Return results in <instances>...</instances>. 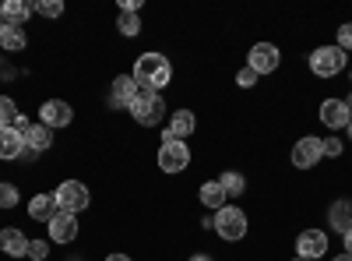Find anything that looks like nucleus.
Returning a JSON list of instances; mask_svg holds the SVG:
<instances>
[{
	"label": "nucleus",
	"instance_id": "f257e3e1",
	"mask_svg": "<svg viewBox=\"0 0 352 261\" xmlns=\"http://www.w3.org/2000/svg\"><path fill=\"white\" fill-rule=\"evenodd\" d=\"M134 85L141 92H152V96H162V89L173 81V64H169V56L162 53H141L138 61H134Z\"/></svg>",
	"mask_w": 352,
	"mask_h": 261
},
{
	"label": "nucleus",
	"instance_id": "f03ea898",
	"mask_svg": "<svg viewBox=\"0 0 352 261\" xmlns=\"http://www.w3.org/2000/svg\"><path fill=\"white\" fill-rule=\"evenodd\" d=\"M190 166V149L187 141H180L169 127L162 131V145H159V169L162 173H184Z\"/></svg>",
	"mask_w": 352,
	"mask_h": 261
},
{
	"label": "nucleus",
	"instance_id": "7ed1b4c3",
	"mask_svg": "<svg viewBox=\"0 0 352 261\" xmlns=\"http://www.w3.org/2000/svg\"><path fill=\"white\" fill-rule=\"evenodd\" d=\"M166 99L162 96H152V92H141L134 103H131V117L141 124V127H159L166 121Z\"/></svg>",
	"mask_w": 352,
	"mask_h": 261
},
{
	"label": "nucleus",
	"instance_id": "20e7f679",
	"mask_svg": "<svg viewBox=\"0 0 352 261\" xmlns=\"http://www.w3.org/2000/svg\"><path fill=\"white\" fill-rule=\"evenodd\" d=\"M215 233L222 237V240H243L247 237V212L243 209H236V205H222L219 212H215Z\"/></svg>",
	"mask_w": 352,
	"mask_h": 261
},
{
	"label": "nucleus",
	"instance_id": "39448f33",
	"mask_svg": "<svg viewBox=\"0 0 352 261\" xmlns=\"http://www.w3.org/2000/svg\"><path fill=\"white\" fill-rule=\"evenodd\" d=\"M345 61H349L345 50H338V46H317L310 53V71L317 78H335V74L345 71Z\"/></svg>",
	"mask_w": 352,
	"mask_h": 261
},
{
	"label": "nucleus",
	"instance_id": "423d86ee",
	"mask_svg": "<svg viewBox=\"0 0 352 261\" xmlns=\"http://www.w3.org/2000/svg\"><path fill=\"white\" fill-rule=\"evenodd\" d=\"M53 198H56V209H64V212H85L88 205H92V194H88V187L81 184V180H64L60 187L53 191Z\"/></svg>",
	"mask_w": 352,
	"mask_h": 261
},
{
	"label": "nucleus",
	"instance_id": "0eeeda50",
	"mask_svg": "<svg viewBox=\"0 0 352 261\" xmlns=\"http://www.w3.org/2000/svg\"><path fill=\"white\" fill-rule=\"evenodd\" d=\"M320 159H324V138H300L296 145H292V166L296 169H314Z\"/></svg>",
	"mask_w": 352,
	"mask_h": 261
},
{
	"label": "nucleus",
	"instance_id": "6e6552de",
	"mask_svg": "<svg viewBox=\"0 0 352 261\" xmlns=\"http://www.w3.org/2000/svg\"><path fill=\"white\" fill-rule=\"evenodd\" d=\"M278 61H282V56H278L275 43H254L250 53H247V67L257 71V74H272L278 67Z\"/></svg>",
	"mask_w": 352,
	"mask_h": 261
},
{
	"label": "nucleus",
	"instance_id": "1a4fd4ad",
	"mask_svg": "<svg viewBox=\"0 0 352 261\" xmlns=\"http://www.w3.org/2000/svg\"><path fill=\"white\" fill-rule=\"evenodd\" d=\"M74 121V109H71V103H64V99H46L43 106H39V124L43 127H67Z\"/></svg>",
	"mask_w": 352,
	"mask_h": 261
},
{
	"label": "nucleus",
	"instance_id": "9d476101",
	"mask_svg": "<svg viewBox=\"0 0 352 261\" xmlns=\"http://www.w3.org/2000/svg\"><path fill=\"white\" fill-rule=\"evenodd\" d=\"M138 96H141V89L134 85L131 74L113 78V85H109V106H113V109H131V103H134Z\"/></svg>",
	"mask_w": 352,
	"mask_h": 261
},
{
	"label": "nucleus",
	"instance_id": "9b49d317",
	"mask_svg": "<svg viewBox=\"0 0 352 261\" xmlns=\"http://www.w3.org/2000/svg\"><path fill=\"white\" fill-rule=\"evenodd\" d=\"M296 254L303 261L324 258L328 254V233H320V229H303V233L296 237Z\"/></svg>",
	"mask_w": 352,
	"mask_h": 261
},
{
	"label": "nucleus",
	"instance_id": "f8f14e48",
	"mask_svg": "<svg viewBox=\"0 0 352 261\" xmlns=\"http://www.w3.org/2000/svg\"><path fill=\"white\" fill-rule=\"evenodd\" d=\"M74 237H78V216L60 209V212L50 219V240L53 244H71Z\"/></svg>",
	"mask_w": 352,
	"mask_h": 261
},
{
	"label": "nucleus",
	"instance_id": "ddd939ff",
	"mask_svg": "<svg viewBox=\"0 0 352 261\" xmlns=\"http://www.w3.org/2000/svg\"><path fill=\"white\" fill-rule=\"evenodd\" d=\"M349 121H352V113H349L345 99H324L320 103V124L324 127L342 131V127H349Z\"/></svg>",
	"mask_w": 352,
	"mask_h": 261
},
{
	"label": "nucleus",
	"instance_id": "4468645a",
	"mask_svg": "<svg viewBox=\"0 0 352 261\" xmlns=\"http://www.w3.org/2000/svg\"><path fill=\"white\" fill-rule=\"evenodd\" d=\"M32 14H36V4H28V0H4L0 4V18H4V25H14V28H21Z\"/></svg>",
	"mask_w": 352,
	"mask_h": 261
},
{
	"label": "nucleus",
	"instance_id": "2eb2a0df",
	"mask_svg": "<svg viewBox=\"0 0 352 261\" xmlns=\"http://www.w3.org/2000/svg\"><path fill=\"white\" fill-rule=\"evenodd\" d=\"M25 156V138L14 127H0V159H21Z\"/></svg>",
	"mask_w": 352,
	"mask_h": 261
},
{
	"label": "nucleus",
	"instance_id": "dca6fc26",
	"mask_svg": "<svg viewBox=\"0 0 352 261\" xmlns=\"http://www.w3.org/2000/svg\"><path fill=\"white\" fill-rule=\"evenodd\" d=\"M328 222L338 229L342 237L349 233V229H352V201H349V198H338L335 205L328 209Z\"/></svg>",
	"mask_w": 352,
	"mask_h": 261
},
{
	"label": "nucleus",
	"instance_id": "f3484780",
	"mask_svg": "<svg viewBox=\"0 0 352 261\" xmlns=\"http://www.w3.org/2000/svg\"><path fill=\"white\" fill-rule=\"evenodd\" d=\"M56 212H60V209H56V198L53 194H36L32 201H28V216H32L36 222H50Z\"/></svg>",
	"mask_w": 352,
	"mask_h": 261
},
{
	"label": "nucleus",
	"instance_id": "a211bd4d",
	"mask_svg": "<svg viewBox=\"0 0 352 261\" xmlns=\"http://www.w3.org/2000/svg\"><path fill=\"white\" fill-rule=\"evenodd\" d=\"M50 145H53L50 127H43V124H32V127H28V134H25V149L32 152V156H43Z\"/></svg>",
	"mask_w": 352,
	"mask_h": 261
},
{
	"label": "nucleus",
	"instance_id": "6ab92c4d",
	"mask_svg": "<svg viewBox=\"0 0 352 261\" xmlns=\"http://www.w3.org/2000/svg\"><path fill=\"white\" fill-rule=\"evenodd\" d=\"M0 247H4L8 258H25L28 254V237L21 233V229H4V233H0Z\"/></svg>",
	"mask_w": 352,
	"mask_h": 261
},
{
	"label": "nucleus",
	"instance_id": "aec40b11",
	"mask_svg": "<svg viewBox=\"0 0 352 261\" xmlns=\"http://www.w3.org/2000/svg\"><path fill=\"white\" fill-rule=\"evenodd\" d=\"M201 205H204V209H215V212H219L222 205H229L219 180H204V184H201Z\"/></svg>",
	"mask_w": 352,
	"mask_h": 261
},
{
	"label": "nucleus",
	"instance_id": "412c9836",
	"mask_svg": "<svg viewBox=\"0 0 352 261\" xmlns=\"http://www.w3.org/2000/svg\"><path fill=\"white\" fill-rule=\"evenodd\" d=\"M194 127H197V117H194L190 109H176L173 117H169V131L180 138V141H184L187 134H194Z\"/></svg>",
	"mask_w": 352,
	"mask_h": 261
},
{
	"label": "nucleus",
	"instance_id": "4be33fe9",
	"mask_svg": "<svg viewBox=\"0 0 352 261\" xmlns=\"http://www.w3.org/2000/svg\"><path fill=\"white\" fill-rule=\"evenodd\" d=\"M25 46H28L25 28H14V25L0 28V50H4V53H18V50H25Z\"/></svg>",
	"mask_w": 352,
	"mask_h": 261
},
{
	"label": "nucleus",
	"instance_id": "5701e85b",
	"mask_svg": "<svg viewBox=\"0 0 352 261\" xmlns=\"http://www.w3.org/2000/svg\"><path fill=\"white\" fill-rule=\"evenodd\" d=\"M219 184H222L226 198H240V194L247 191V180H243V173H240V169H226L222 177H219Z\"/></svg>",
	"mask_w": 352,
	"mask_h": 261
},
{
	"label": "nucleus",
	"instance_id": "b1692460",
	"mask_svg": "<svg viewBox=\"0 0 352 261\" xmlns=\"http://www.w3.org/2000/svg\"><path fill=\"white\" fill-rule=\"evenodd\" d=\"M116 28H120V36L134 39V36L141 32V18H138V11H120V14H116Z\"/></svg>",
	"mask_w": 352,
	"mask_h": 261
},
{
	"label": "nucleus",
	"instance_id": "393cba45",
	"mask_svg": "<svg viewBox=\"0 0 352 261\" xmlns=\"http://www.w3.org/2000/svg\"><path fill=\"white\" fill-rule=\"evenodd\" d=\"M18 117H21V113H18V103L8 99V96H0V127H11Z\"/></svg>",
	"mask_w": 352,
	"mask_h": 261
},
{
	"label": "nucleus",
	"instance_id": "a878e982",
	"mask_svg": "<svg viewBox=\"0 0 352 261\" xmlns=\"http://www.w3.org/2000/svg\"><path fill=\"white\" fill-rule=\"evenodd\" d=\"M14 205H18V187L0 184V209H14Z\"/></svg>",
	"mask_w": 352,
	"mask_h": 261
},
{
	"label": "nucleus",
	"instance_id": "bb28decb",
	"mask_svg": "<svg viewBox=\"0 0 352 261\" xmlns=\"http://www.w3.org/2000/svg\"><path fill=\"white\" fill-rule=\"evenodd\" d=\"M36 11L46 14V18H60V14H64V4H60V0H39Z\"/></svg>",
	"mask_w": 352,
	"mask_h": 261
},
{
	"label": "nucleus",
	"instance_id": "cd10ccee",
	"mask_svg": "<svg viewBox=\"0 0 352 261\" xmlns=\"http://www.w3.org/2000/svg\"><path fill=\"white\" fill-rule=\"evenodd\" d=\"M25 258L46 261V258H50V244H46V240H28V254H25Z\"/></svg>",
	"mask_w": 352,
	"mask_h": 261
},
{
	"label": "nucleus",
	"instance_id": "c85d7f7f",
	"mask_svg": "<svg viewBox=\"0 0 352 261\" xmlns=\"http://www.w3.org/2000/svg\"><path fill=\"white\" fill-rule=\"evenodd\" d=\"M257 71H250V67H243L240 74H236V85H240V89H254V85H257Z\"/></svg>",
	"mask_w": 352,
	"mask_h": 261
},
{
	"label": "nucleus",
	"instance_id": "c756f323",
	"mask_svg": "<svg viewBox=\"0 0 352 261\" xmlns=\"http://www.w3.org/2000/svg\"><path fill=\"white\" fill-rule=\"evenodd\" d=\"M335 46H338V50H345V53L352 50V25H349V21L338 28V43H335Z\"/></svg>",
	"mask_w": 352,
	"mask_h": 261
},
{
	"label": "nucleus",
	"instance_id": "7c9ffc66",
	"mask_svg": "<svg viewBox=\"0 0 352 261\" xmlns=\"http://www.w3.org/2000/svg\"><path fill=\"white\" fill-rule=\"evenodd\" d=\"M342 149H345V145H342L338 138H324V156H328V159H338Z\"/></svg>",
	"mask_w": 352,
	"mask_h": 261
},
{
	"label": "nucleus",
	"instance_id": "2f4dec72",
	"mask_svg": "<svg viewBox=\"0 0 352 261\" xmlns=\"http://www.w3.org/2000/svg\"><path fill=\"white\" fill-rule=\"evenodd\" d=\"M11 127H14V131H18V134L25 138V134H28V127H32V121H25V117H18V121H14Z\"/></svg>",
	"mask_w": 352,
	"mask_h": 261
},
{
	"label": "nucleus",
	"instance_id": "473e14b6",
	"mask_svg": "<svg viewBox=\"0 0 352 261\" xmlns=\"http://www.w3.org/2000/svg\"><path fill=\"white\" fill-rule=\"evenodd\" d=\"M345 254L352 258V229H349V233H345Z\"/></svg>",
	"mask_w": 352,
	"mask_h": 261
},
{
	"label": "nucleus",
	"instance_id": "72a5a7b5",
	"mask_svg": "<svg viewBox=\"0 0 352 261\" xmlns=\"http://www.w3.org/2000/svg\"><path fill=\"white\" fill-rule=\"evenodd\" d=\"M190 261H215V258H212V254H204V251H201V254H194Z\"/></svg>",
	"mask_w": 352,
	"mask_h": 261
},
{
	"label": "nucleus",
	"instance_id": "f704fd0d",
	"mask_svg": "<svg viewBox=\"0 0 352 261\" xmlns=\"http://www.w3.org/2000/svg\"><path fill=\"white\" fill-rule=\"evenodd\" d=\"M106 261H134V258H127V254H109Z\"/></svg>",
	"mask_w": 352,
	"mask_h": 261
},
{
	"label": "nucleus",
	"instance_id": "c9c22d12",
	"mask_svg": "<svg viewBox=\"0 0 352 261\" xmlns=\"http://www.w3.org/2000/svg\"><path fill=\"white\" fill-rule=\"evenodd\" d=\"M345 106H349V113H352V92H349V96H345Z\"/></svg>",
	"mask_w": 352,
	"mask_h": 261
},
{
	"label": "nucleus",
	"instance_id": "e433bc0d",
	"mask_svg": "<svg viewBox=\"0 0 352 261\" xmlns=\"http://www.w3.org/2000/svg\"><path fill=\"white\" fill-rule=\"evenodd\" d=\"M335 261H352V258H349V254H338V258H335Z\"/></svg>",
	"mask_w": 352,
	"mask_h": 261
},
{
	"label": "nucleus",
	"instance_id": "4c0bfd02",
	"mask_svg": "<svg viewBox=\"0 0 352 261\" xmlns=\"http://www.w3.org/2000/svg\"><path fill=\"white\" fill-rule=\"evenodd\" d=\"M345 131H349V141H352V121H349V127H345Z\"/></svg>",
	"mask_w": 352,
	"mask_h": 261
},
{
	"label": "nucleus",
	"instance_id": "58836bf2",
	"mask_svg": "<svg viewBox=\"0 0 352 261\" xmlns=\"http://www.w3.org/2000/svg\"><path fill=\"white\" fill-rule=\"evenodd\" d=\"M0 28H4V18H0Z\"/></svg>",
	"mask_w": 352,
	"mask_h": 261
},
{
	"label": "nucleus",
	"instance_id": "ea45409f",
	"mask_svg": "<svg viewBox=\"0 0 352 261\" xmlns=\"http://www.w3.org/2000/svg\"><path fill=\"white\" fill-rule=\"evenodd\" d=\"M292 261H303V258H292Z\"/></svg>",
	"mask_w": 352,
	"mask_h": 261
},
{
	"label": "nucleus",
	"instance_id": "a19ab883",
	"mask_svg": "<svg viewBox=\"0 0 352 261\" xmlns=\"http://www.w3.org/2000/svg\"><path fill=\"white\" fill-rule=\"evenodd\" d=\"M349 81H352V71H349Z\"/></svg>",
	"mask_w": 352,
	"mask_h": 261
}]
</instances>
